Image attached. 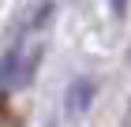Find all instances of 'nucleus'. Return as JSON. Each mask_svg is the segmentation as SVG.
Listing matches in <instances>:
<instances>
[{
	"label": "nucleus",
	"instance_id": "obj_3",
	"mask_svg": "<svg viewBox=\"0 0 131 127\" xmlns=\"http://www.w3.org/2000/svg\"><path fill=\"white\" fill-rule=\"evenodd\" d=\"M0 127H19V116L11 112V105L0 97Z\"/></svg>",
	"mask_w": 131,
	"mask_h": 127
},
{
	"label": "nucleus",
	"instance_id": "obj_1",
	"mask_svg": "<svg viewBox=\"0 0 131 127\" xmlns=\"http://www.w3.org/2000/svg\"><path fill=\"white\" fill-rule=\"evenodd\" d=\"M38 56H41V49H26L23 41L11 45L8 56L0 60V86L4 90H23L34 78V71H38Z\"/></svg>",
	"mask_w": 131,
	"mask_h": 127
},
{
	"label": "nucleus",
	"instance_id": "obj_2",
	"mask_svg": "<svg viewBox=\"0 0 131 127\" xmlns=\"http://www.w3.org/2000/svg\"><path fill=\"white\" fill-rule=\"evenodd\" d=\"M94 97H97V82H94V78H75L68 86V94H64V120H68V123H79V120L90 112Z\"/></svg>",
	"mask_w": 131,
	"mask_h": 127
},
{
	"label": "nucleus",
	"instance_id": "obj_4",
	"mask_svg": "<svg viewBox=\"0 0 131 127\" xmlns=\"http://www.w3.org/2000/svg\"><path fill=\"white\" fill-rule=\"evenodd\" d=\"M127 4H131V0H109V8H112V15H116V19H124V15H127Z\"/></svg>",
	"mask_w": 131,
	"mask_h": 127
}]
</instances>
